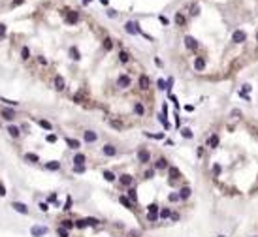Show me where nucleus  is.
Wrapping results in <instances>:
<instances>
[{
    "mask_svg": "<svg viewBox=\"0 0 258 237\" xmlns=\"http://www.w3.org/2000/svg\"><path fill=\"white\" fill-rule=\"evenodd\" d=\"M232 42H234V43H243V42H247V34H245L243 30H234V32H232Z\"/></svg>",
    "mask_w": 258,
    "mask_h": 237,
    "instance_id": "1",
    "label": "nucleus"
},
{
    "mask_svg": "<svg viewBox=\"0 0 258 237\" xmlns=\"http://www.w3.org/2000/svg\"><path fill=\"white\" fill-rule=\"evenodd\" d=\"M124 28H126V32H128V34H143V32H141V28L138 26V23H134V21H128V23L124 25Z\"/></svg>",
    "mask_w": 258,
    "mask_h": 237,
    "instance_id": "2",
    "label": "nucleus"
},
{
    "mask_svg": "<svg viewBox=\"0 0 258 237\" xmlns=\"http://www.w3.org/2000/svg\"><path fill=\"white\" fill-rule=\"evenodd\" d=\"M138 160H140L141 164H147L151 160V152L147 151V149H140V152H138Z\"/></svg>",
    "mask_w": 258,
    "mask_h": 237,
    "instance_id": "3",
    "label": "nucleus"
},
{
    "mask_svg": "<svg viewBox=\"0 0 258 237\" xmlns=\"http://www.w3.org/2000/svg\"><path fill=\"white\" fill-rule=\"evenodd\" d=\"M11 207H13V211L21 213V215H29V207H26L25 203H21V202H13V203H11Z\"/></svg>",
    "mask_w": 258,
    "mask_h": 237,
    "instance_id": "4",
    "label": "nucleus"
},
{
    "mask_svg": "<svg viewBox=\"0 0 258 237\" xmlns=\"http://www.w3.org/2000/svg\"><path fill=\"white\" fill-rule=\"evenodd\" d=\"M185 45H186V49L196 51V49H198V42H196V38H192V36H186V38H185Z\"/></svg>",
    "mask_w": 258,
    "mask_h": 237,
    "instance_id": "5",
    "label": "nucleus"
},
{
    "mask_svg": "<svg viewBox=\"0 0 258 237\" xmlns=\"http://www.w3.org/2000/svg\"><path fill=\"white\" fill-rule=\"evenodd\" d=\"M30 231H32V237H43L47 234V228L45 226H34Z\"/></svg>",
    "mask_w": 258,
    "mask_h": 237,
    "instance_id": "6",
    "label": "nucleus"
},
{
    "mask_svg": "<svg viewBox=\"0 0 258 237\" xmlns=\"http://www.w3.org/2000/svg\"><path fill=\"white\" fill-rule=\"evenodd\" d=\"M117 85H119V89H126V87H130V77H128V75H119Z\"/></svg>",
    "mask_w": 258,
    "mask_h": 237,
    "instance_id": "7",
    "label": "nucleus"
},
{
    "mask_svg": "<svg viewBox=\"0 0 258 237\" xmlns=\"http://www.w3.org/2000/svg\"><path fill=\"white\" fill-rule=\"evenodd\" d=\"M207 147H211V149H217L219 147V136L217 134H211L207 138Z\"/></svg>",
    "mask_w": 258,
    "mask_h": 237,
    "instance_id": "8",
    "label": "nucleus"
},
{
    "mask_svg": "<svg viewBox=\"0 0 258 237\" xmlns=\"http://www.w3.org/2000/svg\"><path fill=\"white\" fill-rule=\"evenodd\" d=\"M83 138H85V141H87V143H94V141L98 139V136L94 134L92 130H87L85 134H83Z\"/></svg>",
    "mask_w": 258,
    "mask_h": 237,
    "instance_id": "9",
    "label": "nucleus"
},
{
    "mask_svg": "<svg viewBox=\"0 0 258 237\" xmlns=\"http://www.w3.org/2000/svg\"><path fill=\"white\" fill-rule=\"evenodd\" d=\"M194 68H196V72H202L205 68V58L204 57H196V60H194Z\"/></svg>",
    "mask_w": 258,
    "mask_h": 237,
    "instance_id": "10",
    "label": "nucleus"
},
{
    "mask_svg": "<svg viewBox=\"0 0 258 237\" xmlns=\"http://www.w3.org/2000/svg\"><path fill=\"white\" fill-rule=\"evenodd\" d=\"M119 181H121V184H124V186H132V183H134V179H132V175H121L119 177Z\"/></svg>",
    "mask_w": 258,
    "mask_h": 237,
    "instance_id": "11",
    "label": "nucleus"
},
{
    "mask_svg": "<svg viewBox=\"0 0 258 237\" xmlns=\"http://www.w3.org/2000/svg\"><path fill=\"white\" fill-rule=\"evenodd\" d=\"M102 152H104L106 156H115V154H117V149H115L113 145H104Z\"/></svg>",
    "mask_w": 258,
    "mask_h": 237,
    "instance_id": "12",
    "label": "nucleus"
},
{
    "mask_svg": "<svg viewBox=\"0 0 258 237\" xmlns=\"http://www.w3.org/2000/svg\"><path fill=\"white\" fill-rule=\"evenodd\" d=\"M79 15L77 11H68V15H66V23H70V25H74V23H77Z\"/></svg>",
    "mask_w": 258,
    "mask_h": 237,
    "instance_id": "13",
    "label": "nucleus"
},
{
    "mask_svg": "<svg viewBox=\"0 0 258 237\" xmlns=\"http://www.w3.org/2000/svg\"><path fill=\"white\" fill-rule=\"evenodd\" d=\"M149 85H151L149 77H147V75H141V77H140V89H141V90H147Z\"/></svg>",
    "mask_w": 258,
    "mask_h": 237,
    "instance_id": "14",
    "label": "nucleus"
},
{
    "mask_svg": "<svg viewBox=\"0 0 258 237\" xmlns=\"http://www.w3.org/2000/svg\"><path fill=\"white\" fill-rule=\"evenodd\" d=\"M2 117L6 119V120H13V119H15V111H13V109H8V107H6V109H2Z\"/></svg>",
    "mask_w": 258,
    "mask_h": 237,
    "instance_id": "15",
    "label": "nucleus"
},
{
    "mask_svg": "<svg viewBox=\"0 0 258 237\" xmlns=\"http://www.w3.org/2000/svg\"><path fill=\"white\" fill-rule=\"evenodd\" d=\"M55 89L57 90L64 89V77H62V75H57V77H55Z\"/></svg>",
    "mask_w": 258,
    "mask_h": 237,
    "instance_id": "16",
    "label": "nucleus"
},
{
    "mask_svg": "<svg viewBox=\"0 0 258 237\" xmlns=\"http://www.w3.org/2000/svg\"><path fill=\"white\" fill-rule=\"evenodd\" d=\"M45 167H47V170H51V171H57V170H61V162H57V160H51V162L45 164Z\"/></svg>",
    "mask_w": 258,
    "mask_h": 237,
    "instance_id": "17",
    "label": "nucleus"
},
{
    "mask_svg": "<svg viewBox=\"0 0 258 237\" xmlns=\"http://www.w3.org/2000/svg\"><path fill=\"white\" fill-rule=\"evenodd\" d=\"M190 192H192V190H190L188 186H183V188L179 190V198H181V199H188V198H190Z\"/></svg>",
    "mask_w": 258,
    "mask_h": 237,
    "instance_id": "18",
    "label": "nucleus"
},
{
    "mask_svg": "<svg viewBox=\"0 0 258 237\" xmlns=\"http://www.w3.org/2000/svg\"><path fill=\"white\" fill-rule=\"evenodd\" d=\"M154 167H156V170H166V167H168V160H166V158H158L156 164H154Z\"/></svg>",
    "mask_w": 258,
    "mask_h": 237,
    "instance_id": "19",
    "label": "nucleus"
},
{
    "mask_svg": "<svg viewBox=\"0 0 258 237\" xmlns=\"http://www.w3.org/2000/svg\"><path fill=\"white\" fill-rule=\"evenodd\" d=\"M179 177H181V171L177 170L175 166H172V167H170V181H172V179H179Z\"/></svg>",
    "mask_w": 258,
    "mask_h": 237,
    "instance_id": "20",
    "label": "nucleus"
},
{
    "mask_svg": "<svg viewBox=\"0 0 258 237\" xmlns=\"http://www.w3.org/2000/svg\"><path fill=\"white\" fill-rule=\"evenodd\" d=\"M74 164L75 166H83V164H85V154H75L74 156Z\"/></svg>",
    "mask_w": 258,
    "mask_h": 237,
    "instance_id": "21",
    "label": "nucleus"
},
{
    "mask_svg": "<svg viewBox=\"0 0 258 237\" xmlns=\"http://www.w3.org/2000/svg\"><path fill=\"white\" fill-rule=\"evenodd\" d=\"M119 202H121L126 209H132V202H130V199L126 198V196H121V198H119Z\"/></svg>",
    "mask_w": 258,
    "mask_h": 237,
    "instance_id": "22",
    "label": "nucleus"
},
{
    "mask_svg": "<svg viewBox=\"0 0 258 237\" xmlns=\"http://www.w3.org/2000/svg\"><path fill=\"white\" fill-rule=\"evenodd\" d=\"M147 211H149V215H160V211H158V205H156V203H151V205L147 207Z\"/></svg>",
    "mask_w": 258,
    "mask_h": 237,
    "instance_id": "23",
    "label": "nucleus"
},
{
    "mask_svg": "<svg viewBox=\"0 0 258 237\" xmlns=\"http://www.w3.org/2000/svg\"><path fill=\"white\" fill-rule=\"evenodd\" d=\"M128 198H130V202H134V203L138 202V194H136V188H128Z\"/></svg>",
    "mask_w": 258,
    "mask_h": 237,
    "instance_id": "24",
    "label": "nucleus"
},
{
    "mask_svg": "<svg viewBox=\"0 0 258 237\" xmlns=\"http://www.w3.org/2000/svg\"><path fill=\"white\" fill-rule=\"evenodd\" d=\"M8 132H10V136H11V138H17V136L21 134L17 126H8Z\"/></svg>",
    "mask_w": 258,
    "mask_h": 237,
    "instance_id": "25",
    "label": "nucleus"
},
{
    "mask_svg": "<svg viewBox=\"0 0 258 237\" xmlns=\"http://www.w3.org/2000/svg\"><path fill=\"white\" fill-rule=\"evenodd\" d=\"M66 143H68V147H72V149H79V141H77V139L66 138Z\"/></svg>",
    "mask_w": 258,
    "mask_h": 237,
    "instance_id": "26",
    "label": "nucleus"
},
{
    "mask_svg": "<svg viewBox=\"0 0 258 237\" xmlns=\"http://www.w3.org/2000/svg\"><path fill=\"white\" fill-rule=\"evenodd\" d=\"M70 57H72L74 60H79L81 57H79V51H77V47H70Z\"/></svg>",
    "mask_w": 258,
    "mask_h": 237,
    "instance_id": "27",
    "label": "nucleus"
},
{
    "mask_svg": "<svg viewBox=\"0 0 258 237\" xmlns=\"http://www.w3.org/2000/svg\"><path fill=\"white\" fill-rule=\"evenodd\" d=\"M38 124H40L42 128H45V130H51V128H53L49 120H43V119H40V120H38Z\"/></svg>",
    "mask_w": 258,
    "mask_h": 237,
    "instance_id": "28",
    "label": "nucleus"
},
{
    "mask_svg": "<svg viewBox=\"0 0 258 237\" xmlns=\"http://www.w3.org/2000/svg\"><path fill=\"white\" fill-rule=\"evenodd\" d=\"M175 23H177L179 26H183V25H185V15H183V13H175Z\"/></svg>",
    "mask_w": 258,
    "mask_h": 237,
    "instance_id": "29",
    "label": "nucleus"
},
{
    "mask_svg": "<svg viewBox=\"0 0 258 237\" xmlns=\"http://www.w3.org/2000/svg\"><path fill=\"white\" fill-rule=\"evenodd\" d=\"M128 58H130V55L126 53V51H121V53H119V60H121V62H128Z\"/></svg>",
    "mask_w": 258,
    "mask_h": 237,
    "instance_id": "30",
    "label": "nucleus"
},
{
    "mask_svg": "<svg viewBox=\"0 0 258 237\" xmlns=\"http://www.w3.org/2000/svg\"><path fill=\"white\" fill-rule=\"evenodd\" d=\"M134 111H136V115H143L145 113V107L141 106V104H136V106H134Z\"/></svg>",
    "mask_w": 258,
    "mask_h": 237,
    "instance_id": "31",
    "label": "nucleus"
},
{
    "mask_svg": "<svg viewBox=\"0 0 258 237\" xmlns=\"http://www.w3.org/2000/svg\"><path fill=\"white\" fill-rule=\"evenodd\" d=\"M111 47H113V42H111L109 38H106V40H104V49H106V51H111Z\"/></svg>",
    "mask_w": 258,
    "mask_h": 237,
    "instance_id": "32",
    "label": "nucleus"
},
{
    "mask_svg": "<svg viewBox=\"0 0 258 237\" xmlns=\"http://www.w3.org/2000/svg\"><path fill=\"white\" fill-rule=\"evenodd\" d=\"M104 179H106V181H109V183H111V181H115V175L111 173V171H108V170H106V171H104Z\"/></svg>",
    "mask_w": 258,
    "mask_h": 237,
    "instance_id": "33",
    "label": "nucleus"
},
{
    "mask_svg": "<svg viewBox=\"0 0 258 237\" xmlns=\"http://www.w3.org/2000/svg\"><path fill=\"white\" fill-rule=\"evenodd\" d=\"M181 136L186 138V139H190V138H192V132H190L188 128H183V130H181Z\"/></svg>",
    "mask_w": 258,
    "mask_h": 237,
    "instance_id": "34",
    "label": "nucleus"
},
{
    "mask_svg": "<svg viewBox=\"0 0 258 237\" xmlns=\"http://www.w3.org/2000/svg\"><path fill=\"white\" fill-rule=\"evenodd\" d=\"M0 100L4 104H8V106H19V102H15V100H8V98H2V96H0Z\"/></svg>",
    "mask_w": 258,
    "mask_h": 237,
    "instance_id": "35",
    "label": "nucleus"
},
{
    "mask_svg": "<svg viewBox=\"0 0 258 237\" xmlns=\"http://www.w3.org/2000/svg\"><path fill=\"white\" fill-rule=\"evenodd\" d=\"M25 158H26V160H30V162H38V154H32V152H26Z\"/></svg>",
    "mask_w": 258,
    "mask_h": 237,
    "instance_id": "36",
    "label": "nucleus"
},
{
    "mask_svg": "<svg viewBox=\"0 0 258 237\" xmlns=\"http://www.w3.org/2000/svg\"><path fill=\"white\" fill-rule=\"evenodd\" d=\"M168 216H172V211H170V209H162V211H160V218H168Z\"/></svg>",
    "mask_w": 258,
    "mask_h": 237,
    "instance_id": "37",
    "label": "nucleus"
},
{
    "mask_svg": "<svg viewBox=\"0 0 258 237\" xmlns=\"http://www.w3.org/2000/svg\"><path fill=\"white\" fill-rule=\"evenodd\" d=\"M21 57L25 58V60L30 57V51H29V47H23V49H21Z\"/></svg>",
    "mask_w": 258,
    "mask_h": 237,
    "instance_id": "38",
    "label": "nucleus"
},
{
    "mask_svg": "<svg viewBox=\"0 0 258 237\" xmlns=\"http://www.w3.org/2000/svg\"><path fill=\"white\" fill-rule=\"evenodd\" d=\"M158 89H162V90H164V89H170V87H168V81H164V79H158Z\"/></svg>",
    "mask_w": 258,
    "mask_h": 237,
    "instance_id": "39",
    "label": "nucleus"
},
{
    "mask_svg": "<svg viewBox=\"0 0 258 237\" xmlns=\"http://www.w3.org/2000/svg\"><path fill=\"white\" fill-rule=\"evenodd\" d=\"M57 234L61 235V237H68V230H66V228H58V230H57Z\"/></svg>",
    "mask_w": 258,
    "mask_h": 237,
    "instance_id": "40",
    "label": "nucleus"
},
{
    "mask_svg": "<svg viewBox=\"0 0 258 237\" xmlns=\"http://www.w3.org/2000/svg\"><path fill=\"white\" fill-rule=\"evenodd\" d=\"M74 226V222L72 220H62V228H66V230H70V228Z\"/></svg>",
    "mask_w": 258,
    "mask_h": 237,
    "instance_id": "41",
    "label": "nucleus"
},
{
    "mask_svg": "<svg viewBox=\"0 0 258 237\" xmlns=\"http://www.w3.org/2000/svg\"><path fill=\"white\" fill-rule=\"evenodd\" d=\"M198 13H200V8H198L196 4H194V6L190 8V15H198Z\"/></svg>",
    "mask_w": 258,
    "mask_h": 237,
    "instance_id": "42",
    "label": "nucleus"
},
{
    "mask_svg": "<svg viewBox=\"0 0 258 237\" xmlns=\"http://www.w3.org/2000/svg\"><path fill=\"white\" fill-rule=\"evenodd\" d=\"M168 199H170V202H177V199H181V198H179V194H175V192H173V194L168 196Z\"/></svg>",
    "mask_w": 258,
    "mask_h": 237,
    "instance_id": "43",
    "label": "nucleus"
},
{
    "mask_svg": "<svg viewBox=\"0 0 258 237\" xmlns=\"http://www.w3.org/2000/svg\"><path fill=\"white\" fill-rule=\"evenodd\" d=\"M230 117H234V119H239V117H241V111H239V109H234L232 113H230Z\"/></svg>",
    "mask_w": 258,
    "mask_h": 237,
    "instance_id": "44",
    "label": "nucleus"
},
{
    "mask_svg": "<svg viewBox=\"0 0 258 237\" xmlns=\"http://www.w3.org/2000/svg\"><path fill=\"white\" fill-rule=\"evenodd\" d=\"M220 171H222V167H220V164H215V166H213V173H215V175H219V173H220Z\"/></svg>",
    "mask_w": 258,
    "mask_h": 237,
    "instance_id": "45",
    "label": "nucleus"
},
{
    "mask_svg": "<svg viewBox=\"0 0 258 237\" xmlns=\"http://www.w3.org/2000/svg\"><path fill=\"white\" fill-rule=\"evenodd\" d=\"M158 216H160V215H149V213H147V218H149V222H156V220H158Z\"/></svg>",
    "mask_w": 258,
    "mask_h": 237,
    "instance_id": "46",
    "label": "nucleus"
},
{
    "mask_svg": "<svg viewBox=\"0 0 258 237\" xmlns=\"http://www.w3.org/2000/svg\"><path fill=\"white\" fill-rule=\"evenodd\" d=\"M111 126H113V128H117V130H121V128H122V124L119 122V120H111Z\"/></svg>",
    "mask_w": 258,
    "mask_h": 237,
    "instance_id": "47",
    "label": "nucleus"
},
{
    "mask_svg": "<svg viewBox=\"0 0 258 237\" xmlns=\"http://www.w3.org/2000/svg\"><path fill=\"white\" fill-rule=\"evenodd\" d=\"M74 171L75 173H83V171H85V166H74Z\"/></svg>",
    "mask_w": 258,
    "mask_h": 237,
    "instance_id": "48",
    "label": "nucleus"
},
{
    "mask_svg": "<svg viewBox=\"0 0 258 237\" xmlns=\"http://www.w3.org/2000/svg\"><path fill=\"white\" fill-rule=\"evenodd\" d=\"M4 36H6V25L0 23V38H4Z\"/></svg>",
    "mask_w": 258,
    "mask_h": 237,
    "instance_id": "49",
    "label": "nucleus"
},
{
    "mask_svg": "<svg viewBox=\"0 0 258 237\" xmlns=\"http://www.w3.org/2000/svg\"><path fill=\"white\" fill-rule=\"evenodd\" d=\"M47 141H49V143H55V141H57V136H55V134H49V136H47Z\"/></svg>",
    "mask_w": 258,
    "mask_h": 237,
    "instance_id": "50",
    "label": "nucleus"
},
{
    "mask_svg": "<svg viewBox=\"0 0 258 237\" xmlns=\"http://www.w3.org/2000/svg\"><path fill=\"white\" fill-rule=\"evenodd\" d=\"M70 207H72V198L68 196V198H66V205H64V209H70Z\"/></svg>",
    "mask_w": 258,
    "mask_h": 237,
    "instance_id": "51",
    "label": "nucleus"
},
{
    "mask_svg": "<svg viewBox=\"0 0 258 237\" xmlns=\"http://www.w3.org/2000/svg\"><path fill=\"white\" fill-rule=\"evenodd\" d=\"M0 196H6V186H4V183H0Z\"/></svg>",
    "mask_w": 258,
    "mask_h": 237,
    "instance_id": "52",
    "label": "nucleus"
},
{
    "mask_svg": "<svg viewBox=\"0 0 258 237\" xmlns=\"http://www.w3.org/2000/svg\"><path fill=\"white\" fill-rule=\"evenodd\" d=\"M153 175H154V171H153V170L145 171V179H151V177H153Z\"/></svg>",
    "mask_w": 258,
    "mask_h": 237,
    "instance_id": "53",
    "label": "nucleus"
},
{
    "mask_svg": "<svg viewBox=\"0 0 258 237\" xmlns=\"http://www.w3.org/2000/svg\"><path fill=\"white\" fill-rule=\"evenodd\" d=\"M252 89V87L251 85H243V89H241V90H243V92H249V90H251Z\"/></svg>",
    "mask_w": 258,
    "mask_h": 237,
    "instance_id": "54",
    "label": "nucleus"
},
{
    "mask_svg": "<svg viewBox=\"0 0 258 237\" xmlns=\"http://www.w3.org/2000/svg\"><path fill=\"white\" fill-rule=\"evenodd\" d=\"M40 209H42V211H47L49 207H47V203H40Z\"/></svg>",
    "mask_w": 258,
    "mask_h": 237,
    "instance_id": "55",
    "label": "nucleus"
},
{
    "mask_svg": "<svg viewBox=\"0 0 258 237\" xmlns=\"http://www.w3.org/2000/svg\"><path fill=\"white\" fill-rule=\"evenodd\" d=\"M196 152H198V156H202V154H204V147H198Z\"/></svg>",
    "mask_w": 258,
    "mask_h": 237,
    "instance_id": "56",
    "label": "nucleus"
},
{
    "mask_svg": "<svg viewBox=\"0 0 258 237\" xmlns=\"http://www.w3.org/2000/svg\"><path fill=\"white\" fill-rule=\"evenodd\" d=\"M19 4H23V0H15V2H13V6H19Z\"/></svg>",
    "mask_w": 258,
    "mask_h": 237,
    "instance_id": "57",
    "label": "nucleus"
},
{
    "mask_svg": "<svg viewBox=\"0 0 258 237\" xmlns=\"http://www.w3.org/2000/svg\"><path fill=\"white\" fill-rule=\"evenodd\" d=\"M100 2H102V4H104V6H106V4H108V0H100Z\"/></svg>",
    "mask_w": 258,
    "mask_h": 237,
    "instance_id": "58",
    "label": "nucleus"
},
{
    "mask_svg": "<svg viewBox=\"0 0 258 237\" xmlns=\"http://www.w3.org/2000/svg\"><path fill=\"white\" fill-rule=\"evenodd\" d=\"M90 2V0H83V4H89Z\"/></svg>",
    "mask_w": 258,
    "mask_h": 237,
    "instance_id": "59",
    "label": "nucleus"
},
{
    "mask_svg": "<svg viewBox=\"0 0 258 237\" xmlns=\"http://www.w3.org/2000/svg\"><path fill=\"white\" fill-rule=\"evenodd\" d=\"M256 42H258V36H256Z\"/></svg>",
    "mask_w": 258,
    "mask_h": 237,
    "instance_id": "60",
    "label": "nucleus"
},
{
    "mask_svg": "<svg viewBox=\"0 0 258 237\" xmlns=\"http://www.w3.org/2000/svg\"><path fill=\"white\" fill-rule=\"evenodd\" d=\"M219 237H224V235H219Z\"/></svg>",
    "mask_w": 258,
    "mask_h": 237,
    "instance_id": "61",
    "label": "nucleus"
},
{
    "mask_svg": "<svg viewBox=\"0 0 258 237\" xmlns=\"http://www.w3.org/2000/svg\"><path fill=\"white\" fill-rule=\"evenodd\" d=\"M252 237H258V235H252Z\"/></svg>",
    "mask_w": 258,
    "mask_h": 237,
    "instance_id": "62",
    "label": "nucleus"
}]
</instances>
